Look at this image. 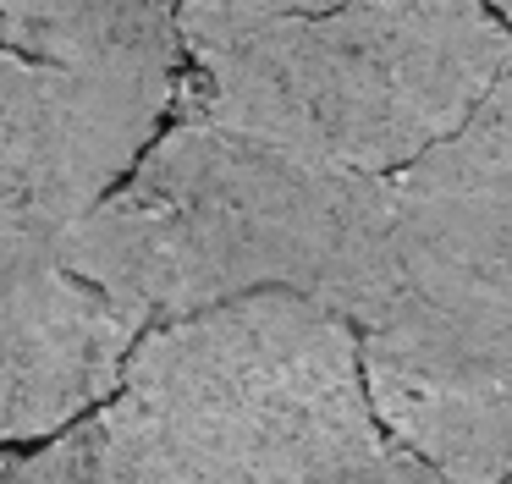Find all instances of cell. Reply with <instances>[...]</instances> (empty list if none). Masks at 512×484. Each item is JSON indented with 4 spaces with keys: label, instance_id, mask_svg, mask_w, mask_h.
I'll return each mask as SVG.
<instances>
[{
    "label": "cell",
    "instance_id": "5",
    "mask_svg": "<svg viewBox=\"0 0 512 484\" xmlns=\"http://www.w3.org/2000/svg\"><path fill=\"white\" fill-rule=\"evenodd\" d=\"M364 391L386 435L441 484H512V330L402 292L358 330Z\"/></svg>",
    "mask_w": 512,
    "mask_h": 484
},
{
    "label": "cell",
    "instance_id": "2",
    "mask_svg": "<svg viewBox=\"0 0 512 484\" xmlns=\"http://www.w3.org/2000/svg\"><path fill=\"white\" fill-rule=\"evenodd\" d=\"M188 72L171 116L353 176L413 171L512 72L490 6H177Z\"/></svg>",
    "mask_w": 512,
    "mask_h": 484
},
{
    "label": "cell",
    "instance_id": "1",
    "mask_svg": "<svg viewBox=\"0 0 512 484\" xmlns=\"http://www.w3.org/2000/svg\"><path fill=\"white\" fill-rule=\"evenodd\" d=\"M61 270L138 336L248 297H303L364 330L408 292L391 182L188 116L72 231Z\"/></svg>",
    "mask_w": 512,
    "mask_h": 484
},
{
    "label": "cell",
    "instance_id": "3",
    "mask_svg": "<svg viewBox=\"0 0 512 484\" xmlns=\"http://www.w3.org/2000/svg\"><path fill=\"white\" fill-rule=\"evenodd\" d=\"M100 413L166 484H441L369 407L358 325L303 297L149 330Z\"/></svg>",
    "mask_w": 512,
    "mask_h": 484
},
{
    "label": "cell",
    "instance_id": "8",
    "mask_svg": "<svg viewBox=\"0 0 512 484\" xmlns=\"http://www.w3.org/2000/svg\"><path fill=\"white\" fill-rule=\"evenodd\" d=\"M0 44L28 61L127 83H177L188 72L177 6H0Z\"/></svg>",
    "mask_w": 512,
    "mask_h": 484
},
{
    "label": "cell",
    "instance_id": "6",
    "mask_svg": "<svg viewBox=\"0 0 512 484\" xmlns=\"http://www.w3.org/2000/svg\"><path fill=\"white\" fill-rule=\"evenodd\" d=\"M408 292L512 330V72L463 132L391 176Z\"/></svg>",
    "mask_w": 512,
    "mask_h": 484
},
{
    "label": "cell",
    "instance_id": "4",
    "mask_svg": "<svg viewBox=\"0 0 512 484\" xmlns=\"http://www.w3.org/2000/svg\"><path fill=\"white\" fill-rule=\"evenodd\" d=\"M171 110L177 83L89 77L0 44V286L61 264Z\"/></svg>",
    "mask_w": 512,
    "mask_h": 484
},
{
    "label": "cell",
    "instance_id": "7",
    "mask_svg": "<svg viewBox=\"0 0 512 484\" xmlns=\"http://www.w3.org/2000/svg\"><path fill=\"white\" fill-rule=\"evenodd\" d=\"M138 330L72 270L0 286V484L116 402Z\"/></svg>",
    "mask_w": 512,
    "mask_h": 484
},
{
    "label": "cell",
    "instance_id": "9",
    "mask_svg": "<svg viewBox=\"0 0 512 484\" xmlns=\"http://www.w3.org/2000/svg\"><path fill=\"white\" fill-rule=\"evenodd\" d=\"M501 22H507V28H512V6H501Z\"/></svg>",
    "mask_w": 512,
    "mask_h": 484
}]
</instances>
